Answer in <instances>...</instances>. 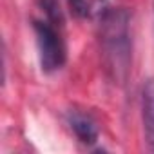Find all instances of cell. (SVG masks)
<instances>
[{"label": "cell", "mask_w": 154, "mask_h": 154, "mask_svg": "<svg viewBox=\"0 0 154 154\" xmlns=\"http://www.w3.org/2000/svg\"><path fill=\"white\" fill-rule=\"evenodd\" d=\"M100 38L105 60L114 72V78L125 80L131 67V15L123 8L109 9L100 17Z\"/></svg>", "instance_id": "cell-1"}, {"label": "cell", "mask_w": 154, "mask_h": 154, "mask_svg": "<svg viewBox=\"0 0 154 154\" xmlns=\"http://www.w3.org/2000/svg\"><path fill=\"white\" fill-rule=\"evenodd\" d=\"M33 29L36 35L42 69L45 72L58 71L67 58V49L62 36V26L44 18V20H33Z\"/></svg>", "instance_id": "cell-2"}, {"label": "cell", "mask_w": 154, "mask_h": 154, "mask_svg": "<svg viewBox=\"0 0 154 154\" xmlns=\"http://www.w3.org/2000/svg\"><path fill=\"white\" fill-rule=\"evenodd\" d=\"M67 122H69V127L74 132V136L78 138L82 143L94 145L98 141L100 129H98L96 120L91 114L82 112V111H71L67 114Z\"/></svg>", "instance_id": "cell-3"}, {"label": "cell", "mask_w": 154, "mask_h": 154, "mask_svg": "<svg viewBox=\"0 0 154 154\" xmlns=\"http://www.w3.org/2000/svg\"><path fill=\"white\" fill-rule=\"evenodd\" d=\"M141 120L147 149L154 152V78L145 80L141 87Z\"/></svg>", "instance_id": "cell-4"}, {"label": "cell", "mask_w": 154, "mask_h": 154, "mask_svg": "<svg viewBox=\"0 0 154 154\" xmlns=\"http://www.w3.org/2000/svg\"><path fill=\"white\" fill-rule=\"evenodd\" d=\"M69 9L76 18H100L107 11V0H69Z\"/></svg>", "instance_id": "cell-5"}, {"label": "cell", "mask_w": 154, "mask_h": 154, "mask_svg": "<svg viewBox=\"0 0 154 154\" xmlns=\"http://www.w3.org/2000/svg\"><path fill=\"white\" fill-rule=\"evenodd\" d=\"M38 4L44 11V18H47V20L58 24V26L63 24V15H62L58 0H38Z\"/></svg>", "instance_id": "cell-6"}]
</instances>
